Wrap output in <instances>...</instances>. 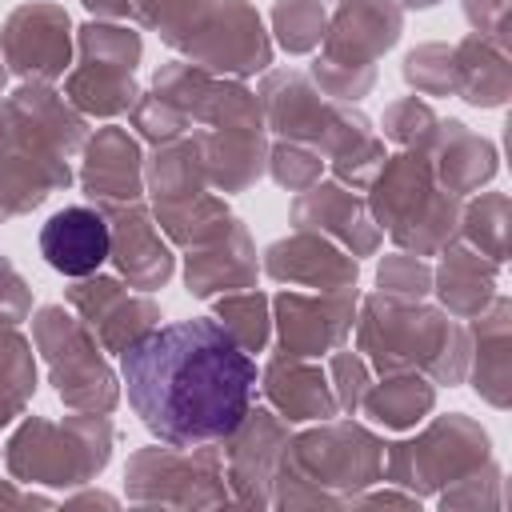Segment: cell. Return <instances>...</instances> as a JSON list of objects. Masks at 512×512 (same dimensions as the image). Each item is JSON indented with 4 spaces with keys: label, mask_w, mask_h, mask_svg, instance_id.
I'll use <instances>...</instances> for the list:
<instances>
[{
    "label": "cell",
    "mask_w": 512,
    "mask_h": 512,
    "mask_svg": "<svg viewBox=\"0 0 512 512\" xmlns=\"http://www.w3.org/2000/svg\"><path fill=\"white\" fill-rule=\"evenodd\" d=\"M4 80H8V64H4V56H0V92H4Z\"/></svg>",
    "instance_id": "obj_53"
},
{
    "label": "cell",
    "mask_w": 512,
    "mask_h": 512,
    "mask_svg": "<svg viewBox=\"0 0 512 512\" xmlns=\"http://www.w3.org/2000/svg\"><path fill=\"white\" fill-rule=\"evenodd\" d=\"M140 32L128 28V24H116V20H88L76 28V56L80 60H96V64H120V68H132L140 64Z\"/></svg>",
    "instance_id": "obj_39"
},
{
    "label": "cell",
    "mask_w": 512,
    "mask_h": 512,
    "mask_svg": "<svg viewBox=\"0 0 512 512\" xmlns=\"http://www.w3.org/2000/svg\"><path fill=\"white\" fill-rule=\"evenodd\" d=\"M508 220H512V200L504 192H480L460 208V240L472 244L480 256L492 264H504L508 256Z\"/></svg>",
    "instance_id": "obj_35"
},
{
    "label": "cell",
    "mask_w": 512,
    "mask_h": 512,
    "mask_svg": "<svg viewBox=\"0 0 512 512\" xmlns=\"http://www.w3.org/2000/svg\"><path fill=\"white\" fill-rule=\"evenodd\" d=\"M124 484H128L132 504H152V508H220V504H232V492L224 480V456L216 444L136 448L128 456Z\"/></svg>",
    "instance_id": "obj_10"
},
{
    "label": "cell",
    "mask_w": 512,
    "mask_h": 512,
    "mask_svg": "<svg viewBox=\"0 0 512 512\" xmlns=\"http://www.w3.org/2000/svg\"><path fill=\"white\" fill-rule=\"evenodd\" d=\"M80 156V188L92 204H128L144 196V156L128 128H96Z\"/></svg>",
    "instance_id": "obj_23"
},
{
    "label": "cell",
    "mask_w": 512,
    "mask_h": 512,
    "mask_svg": "<svg viewBox=\"0 0 512 512\" xmlns=\"http://www.w3.org/2000/svg\"><path fill=\"white\" fill-rule=\"evenodd\" d=\"M272 36L288 56L316 52L328 28V8L324 0H276L272 4Z\"/></svg>",
    "instance_id": "obj_38"
},
{
    "label": "cell",
    "mask_w": 512,
    "mask_h": 512,
    "mask_svg": "<svg viewBox=\"0 0 512 512\" xmlns=\"http://www.w3.org/2000/svg\"><path fill=\"white\" fill-rule=\"evenodd\" d=\"M184 252H188L184 256V284L192 296L208 300V296L256 288V276H260L256 244L248 236V224H240L236 216L220 232H212L208 240H200Z\"/></svg>",
    "instance_id": "obj_21"
},
{
    "label": "cell",
    "mask_w": 512,
    "mask_h": 512,
    "mask_svg": "<svg viewBox=\"0 0 512 512\" xmlns=\"http://www.w3.org/2000/svg\"><path fill=\"white\" fill-rule=\"evenodd\" d=\"M120 380L140 424L172 448L224 444L256 400V360L216 316L156 324L120 352Z\"/></svg>",
    "instance_id": "obj_1"
},
{
    "label": "cell",
    "mask_w": 512,
    "mask_h": 512,
    "mask_svg": "<svg viewBox=\"0 0 512 512\" xmlns=\"http://www.w3.org/2000/svg\"><path fill=\"white\" fill-rule=\"evenodd\" d=\"M328 380H332V392H336L340 412H356L364 388L372 384V368H368V360L360 352H352V348L340 344L336 352H328Z\"/></svg>",
    "instance_id": "obj_46"
},
{
    "label": "cell",
    "mask_w": 512,
    "mask_h": 512,
    "mask_svg": "<svg viewBox=\"0 0 512 512\" xmlns=\"http://www.w3.org/2000/svg\"><path fill=\"white\" fill-rule=\"evenodd\" d=\"M356 304L360 292L344 288V292H296L284 288L272 296V324L280 336V352L288 356H328L336 352L356 324Z\"/></svg>",
    "instance_id": "obj_15"
},
{
    "label": "cell",
    "mask_w": 512,
    "mask_h": 512,
    "mask_svg": "<svg viewBox=\"0 0 512 512\" xmlns=\"http://www.w3.org/2000/svg\"><path fill=\"white\" fill-rule=\"evenodd\" d=\"M260 272L276 284H300V288H316V292H344V288H356L360 260L352 252H344L340 244H332L328 236L296 228L292 236L272 240L264 248Z\"/></svg>",
    "instance_id": "obj_20"
},
{
    "label": "cell",
    "mask_w": 512,
    "mask_h": 512,
    "mask_svg": "<svg viewBox=\"0 0 512 512\" xmlns=\"http://www.w3.org/2000/svg\"><path fill=\"white\" fill-rule=\"evenodd\" d=\"M112 436L108 412H72L64 420L28 416L4 444V468L16 484L76 488L104 472Z\"/></svg>",
    "instance_id": "obj_5"
},
{
    "label": "cell",
    "mask_w": 512,
    "mask_h": 512,
    "mask_svg": "<svg viewBox=\"0 0 512 512\" xmlns=\"http://www.w3.org/2000/svg\"><path fill=\"white\" fill-rule=\"evenodd\" d=\"M52 500L44 496H32V492H20L16 480H4L0 484V508H48Z\"/></svg>",
    "instance_id": "obj_49"
},
{
    "label": "cell",
    "mask_w": 512,
    "mask_h": 512,
    "mask_svg": "<svg viewBox=\"0 0 512 512\" xmlns=\"http://www.w3.org/2000/svg\"><path fill=\"white\" fill-rule=\"evenodd\" d=\"M284 468L344 508L356 492L384 480V440L356 420H316V428L288 440Z\"/></svg>",
    "instance_id": "obj_8"
},
{
    "label": "cell",
    "mask_w": 512,
    "mask_h": 512,
    "mask_svg": "<svg viewBox=\"0 0 512 512\" xmlns=\"http://www.w3.org/2000/svg\"><path fill=\"white\" fill-rule=\"evenodd\" d=\"M68 308L92 328V336L100 340L104 352H124L128 344H136L144 332H152L160 324V304L148 292H136L132 284H124L120 276H84L64 292Z\"/></svg>",
    "instance_id": "obj_17"
},
{
    "label": "cell",
    "mask_w": 512,
    "mask_h": 512,
    "mask_svg": "<svg viewBox=\"0 0 512 512\" xmlns=\"http://www.w3.org/2000/svg\"><path fill=\"white\" fill-rule=\"evenodd\" d=\"M32 316V288L12 268V260L0 256V328H16Z\"/></svg>",
    "instance_id": "obj_47"
},
{
    "label": "cell",
    "mask_w": 512,
    "mask_h": 512,
    "mask_svg": "<svg viewBox=\"0 0 512 512\" xmlns=\"http://www.w3.org/2000/svg\"><path fill=\"white\" fill-rule=\"evenodd\" d=\"M176 52L228 80H244L256 72H268L272 64V36L264 32V16L248 0H212L200 20L188 28V36L176 44Z\"/></svg>",
    "instance_id": "obj_11"
},
{
    "label": "cell",
    "mask_w": 512,
    "mask_h": 512,
    "mask_svg": "<svg viewBox=\"0 0 512 512\" xmlns=\"http://www.w3.org/2000/svg\"><path fill=\"white\" fill-rule=\"evenodd\" d=\"M152 92L164 96L188 124L216 128V124H264L260 96L244 88V80L212 76L188 60L160 64L152 76Z\"/></svg>",
    "instance_id": "obj_14"
},
{
    "label": "cell",
    "mask_w": 512,
    "mask_h": 512,
    "mask_svg": "<svg viewBox=\"0 0 512 512\" xmlns=\"http://www.w3.org/2000/svg\"><path fill=\"white\" fill-rule=\"evenodd\" d=\"M72 184V168L56 156L28 120L0 96V224L40 208L52 192Z\"/></svg>",
    "instance_id": "obj_12"
},
{
    "label": "cell",
    "mask_w": 512,
    "mask_h": 512,
    "mask_svg": "<svg viewBox=\"0 0 512 512\" xmlns=\"http://www.w3.org/2000/svg\"><path fill=\"white\" fill-rule=\"evenodd\" d=\"M200 168L208 188L216 192H244L268 168V128L264 124H216L192 132Z\"/></svg>",
    "instance_id": "obj_22"
},
{
    "label": "cell",
    "mask_w": 512,
    "mask_h": 512,
    "mask_svg": "<svg viewBox=\"0 0 512 512\" xmlns=\"http://www.w3.org/2000/svg\"><path fill=\"white\" fill-rule=\"evenodd\" d=\"M404 32V8L396 0H336L328 16L320 56L312 60V84L332 100H360L376 84V60L396 48Z\"/></svg>",
    "instance_id": "obj_6"
},
{
    "label": "cell",
    "mask_w": 512,
    "mask_h": 512,
    "mask_svg": "<svg viewBox=\"0 0 512 512\" xmlns=\"http://www.w3.org/2000/svg\"><path fill=\"white\" fill-rule=\"evenodd\" d=\"M96 20H124L132 16V0H80Z\"/></svg>",
    "instance_id": "obj_50"
},
{
    "label": "cell",
    "mask_w": 512,
    "mask_h": 512,
    "mask_svg": "<svg viewBox=\"0 0 512 512\" xmlns=\"http://www.w3.org/2000/svg\"><path fill=\"white\" fill-rule=\"evenodd\" d=\"M36 392V356L16 328H0V428L24 416Z\"/></svg>",
    "instance_id": "obj_36"
},
{
    "label": "cell",
    "mask_w": 512,
    "mask_h": 512,
    "mask_svg": "<svg viewBox=\"0 0 512 512\" xmlns=\"http://www.w3.org/2000/svg\"><path fill=\"white\" fill-rule=\"evenodd\" d=\"M132 128L148 140V144H168V140H180L192 124L164 100V96H156V92H140L136 96V104H132Z\"/></svg>",
    "instance_id": "obj_44"
},
{
    "label": "cell",
    "mask_w": 512,
    "mask_h": 512,
    "mask_svg": "<svg viewBox=\"0 0 512 512\" xmlns=\"http://www.w3.org/2000/svg\"><path fill=\"white\" fill-rule=\"evenodd\" d=\"M12 108L28 120V128L64 160H72L88 140V116H80L52 84H20L12 96Z\"/></svg>",
    "instance_id": "obj_31"
},
{
    "label": "cell",
    "mask_w": 512,
    "mask_h": 512,
    "mask_svg": "<svg viewBox=\"0 0 512 512\" xmlns=\"http://www.w3.org/2000/svg\"><path fill=\"white\" fill-rule=\"evenodd\" d=\"M456 52V96H464L472 108H504L512 96V64L508 48H496L492 40L468 32L452 44Z\"/></svg>",
    "instance_id": "obj_29"
},
{
    "label": "cell",
    "mask_w": 512,
    "mask_h": 512,
    "mask_svg": "<svg viewBox=\"0 0 512 512\" xmlns=\"http://www.w3.org/2000/svg\"><path fill=\"white\" fill-rule=\"evenodd\" d=\"M376 288L392 300H424L432 292V268L424 264V256L392 252L376 268Z\"/></svg>",
    "instance_id": "obj_43"
},
{
    "label": "cell",
    "mask_w": 512,
    "mask_h": 512,
    "mask_svg": "<svg viewBox=\"0 0 512 512\" xmlns=\"http://www.w3.org/2000/svg\"><path fill=\"white\" fill-rule=\"evenodd\" d=\"M0 56L20 84H52L72 68V16L52 0H28L0 24Z\"/></svg>",
    "instance_id": "obj_13"
},
{
    "label": "cell",
    "mask_w": 512,
    "mask_h": 512,
    "mask_svg": "<svg viewBox=\"0 0 512 512\" xmlns=\"http://www.w3.org/2000/svg\"><path fill=\"white\" fill-rule=\"evenodd\" d=\"M368 212L380 224V232L392 236L400 252L412 256H436L460 236V196L436 184L428 152L400 148L396 156H384L372 184L364 188Z\"/></svg>",
    "instance_id": "obj_4"
},
{
    "label": "cell",
    "mask_w": 512,
    "mask_h": 512,
    "mask_svg": "<svg viewBox=\"0 0 512 512\" xmlns=\"http://www.w3.org/2000/svg\"><path fill=\"white\" fill-rule=\"evenodd\" d=\"M428 164L440 188H448L452 196H464V192H480L496 176L500 156H496V144L472 132L464 120H440L428 144Z\"/></svg>",
    "instance_id": "obj_27"
},
{
    "label": "cell",
    "mask_w": 512,
    "mask_h": 512,
    "mask_svg": "<svg viewBox=\"0 0 512 512\" xmlns=\"http://www.w3.org/2000/svg\"><path fill=\"white\" fill-rule=\"evenodd\" d=\"M360 408L376 424L404 432V428H416L436 408V384L424 372H384L380 384L364 388Z\"/></svg>",
    "instance_id": "obj_32"
},
{
    "label": "cell",
    "mask_w": 512,
    "mask_h": 512,
    "mask_svg": "<svg viewBox=\"0 0 512 512\" xmlns=\"http://www.w3.org/2000/svg\"><path fill=\"white\" fill-rule=\"evenodd\" d=\"M356 352L380 376L424 372L432 384L456 388L468 380L472 332L444 308L372 292L356 304Z\"/></svg>",
    "instance_id": "obj_3"
},
{
    "label": "cell",
    "mask_w": 512,
    "mask_h": 512,
    "mask_svg": "<svg viewBox=\"0 0 512 512\" xmlns=\"http://www.w3.org/2000/svg\"><path fill=\"white\" fill-rule=\"evenodd\" d=\"M464 20L476 36L508 48V0H464Z\"/></svg>",
    "instance_id": "obj_48"
},
{
    "label": "cell",
    "mask_w": 512,
    "mask_h": 512,
    "mask_svg": "<svg viewBox=\"0 0 512 512\" xmlns=\"http://www.w3.org/2000/svg\"><path fill=\"white\" fill-rule=\"evenodd\" d=\"M32 348L40 352L48 380L64 408L72 412H112L120 404V384L104 360L92 328L64 304H44L32 316Z\"/></svg>",
    "instance_id": "obj_7"
},
{
    "label": "cell",
    "mask_w": 512,
    "mask_h": 512,
    "mask_svg": "<svg viewBox=\"0 0 512 512\" xmlns=\"http://www.w3.org/2000/svg\"><path fill=\"white\" fill-rule=\"evenodd\" d=\"M484 460H492L488 432L472 416L448 412V416H436L416 440L384 444V480H392L396 488L420 500V496L444 492L460 476L476 472Z\"/></svg>",
    "instance_id": "obj_9"
},
{
    "label": "cell",
    "mask_w": 512,
    "mask_h": 512,
    "mask_svg": "<svg viewBox=\"0 0 512 512\" xmlns=\"http://www.w3.org/2000/svg\"><path fill=\"white\" fill-rule=\"evenodd\" d=\"M436 256H440V264L432 268V292L440 296L444 312L456 316V320H476L492 304V296H496L500 264L480 256L460 236L448 248H440Z\"/></svg>",
    "instance_id": "obj_28"
},
{
    "label": "cell",
    "mask_w": 512,
    "mask_h": 512,
    "mask_svg": "<svg viewBox=\"0 0 512 512\" xmlns=\"http://www.w3.org/2000/svg\"><path fill=\"white\" fill-rule=\"evenodd\" d=\"M256 388L264 392L268 408H272L276 416H284L288 424H316V420H332V416L340 412L328 372H324L320 364L304 360V356L276 352V356L264 364Z\"/></svg>",
    "instance_id": "obj_25"
},
{
    "label": "cell",
    "mask_w": 512,
    "mask_h": 512,
    "mask_svg": "<svg viewBox=\"0 0 512 512\" xmlns=\"http://www.w3.org/2000/svg\"><path fill=\"white\" fill-rule=\"evenodd\" d=\"M292 228L320 232L332 244H340L344 252H352L356 260L360 256H376V248L384 240L380 224L368 212V200L356 188L340 184V180H316L312 188L296 192V200H292Z\"/></svg>",
    "instance_id": "obj_19"
},
{
    "label": "cell",
    "mask_w": 512,
    "mask_h": 512,
    "mask_svg": "<svg viewBox=\"0 0 512 512\" xmlns=\"http://www.w3.org/2000/svg\"><path fill=\"white\" fill-rule=\"evenodd\" d=\"M440 504L444 508H500L504 504V492H500V464L496 460H484L476 472L460 476L456 484H448L440 492Z\"/></svg>",
    "instance_id": "obj_45"
},
{
    "label": "cell",
    "mask_w": 512,
    "mask_h": 512,
    "mask_svg": "<svg viewBox=\"0 0 512 512\" xmlns=\"http://www.w3.org/2000/svg\"><path fill=\"white\" fill-rule=\"evenodd\" d=\"M436 124H440V116L432 112V104L424 96H400L380 116L384 140H392L396 148H416V152H428Z\"/></svg>",
    "instance_id": "obj_41"
},
{
    "label": "cell",
    "mask_w": 512,
    "mask_h": 512,
    "mask_svg": "<svg viewBox=\"0 0 512 512\" xmlns=\"http://www.w3.org/2000/svg\"><path fill=\"white\" fill-rule=\"evenodd\" d=\"M136 96H140V88H136L132 68L96 64V60H76V64L64 72V100H68L80 116H100V120L124 116V112H132Z\"/></svg>",
    "instance_id": "obj_30"
},
{
    "label": "cell",
    "mask_w": 512,
    "mask_h": 512,
    "mask_svg": "<svg viewBox=\"0 0 512 512\" xmlns=\"http://www.w3.org/2000/svg\"><path fill=\"white\" fill-rule=\"evenodd\" d=\"M108 248H112L108 220L96 204H68L52 212L48 224L40 228V256L48 260V268H56L68 280H84L100 272Z\"/></svg>",
    "instance_id": "obj_24"
},
{
    "label": "cell",
    "mask_w": 512,
    "mask_h": 512,
    "mask_svg": "<svg viewBox=\"0 0 512 512\" xmlns=\"http://www.w3.org/2000/svg\"><path fill=\"white\" fill-rule=\"evenodd\" d=\"M256 96L268 132L316 148L340 184L356 192L372 184L376 168L384 164V140L372 132V120L360 108L324 96L308 72L292 68L264 72Z\"/></svg>",
    "instance_id": "obj_2"
},
{
    "label": "cell",
    "mask_w": 512,
    "mask_h": 512,
    "mask_svg": "<svg viewBox=\"0 0 512 512\" xmlns=\"http://www.w3.org/2000/svg\"><path fill=\"white\" fill-rule=\"evenodd\" d=\"M68 504H104V508H112V504H116V496H104V492H88V496H76V500H68Z\"/></svg>",
    "instance_id": "obj_51"
},
{
    "label": "cell",
    "mask_w": 512,
    "mask_h": 512,
    "mask_svg": "<svg viewBox=\"0 0 512 512\" xmlns=\"http://www.w3.org/2000/svg\"><path fill=\"white\" fill-rule=\"evenodd\" d=\"M108 220V236H112V248H108V260L116 268V276L124 284H132L136 292H156L172 280L176 272V256L168 248V240L160 236L152 212L140 204V200H128V204H96Z\"/></svg>",
    "instance_id": "obj_18"
},
{
    "label": "cell",
    "mask_w": 512,
    "mask_h": 512,
    "mask_svg": "<svg viewBox=\"0 0 512 512\" xmlns=\"http://www.w3.org/2000/svg\"><path fill=\"white\" fill-rule=\"evenodd\" d=\"M216 320L224 324V332L244 352H264L268 348V336H272V300L260 288L224 292L216 300Z\"/></svg>",
    "instance_id": "obj_37"
},
{
    "label": "cell",
    "mask_w": 512,
    "mask_h": 512,
    "mask_svg": "<svg viewBox=\"0 0 512 512\" xmlns=\"http://www.w3.org/2000/svg\"><path fill=\"white\" fill-rule=\"evenodd\" d=\"M280 188L288 192H304L312 188L320 176H324V156L308 144H296V140H276L268 144V168H264Z\"/></svg>",
    "instance_id": "obj_42"
},
{
    "label": "cell",
    "mask_w": 512,
    "mask_h": 512,
    "mask_svg": "<svg viewBox=\"0 0 512 512\" xmlns=\"http://www.w3.org/2000/svg\"><path fill=\"white\" fill-rule=\"evenodd\" d=\"M400 8H432V4H440V0H396Z\"/></svg>",
    "instance_id": "obj_52"
},
{
    "label": "cell",
    "mask_w": 512,
    "mask_h": 512,
    "mask_svg": "<svg viewBox=\"0 0 512 512\" xmlns=\"http://www.w3.org/2000/svg\"><path fill=\"white\" fill-rule=\"evenodd\" d=\"M292 440V424L272 408H248V416L224 436V480L236 504L268 508L272 480Z\"/></svg>",
    "instance_id": "obj_16"
},
{
    "label": "cell",
    "mask_w": 512,
    "mask_h": 512,
    "mask_svg": "<svg viewBox=\"0 0 512 512\" xmlns=\"http://www.w3.org/2000/svg\"><path fill=\"white\" fill-rule=\"evenodd\" d=\"M404 80L416 96H456V52L452 44H416L404 56Z\"/></svg>",
    "instance_id": "obj_40"
},
{
    "label": "cell",
    "mask_w": 512,
    "mask_h": 512,
    "mask_svg": "<svg viewBox=\"0 0 512 512\" xmlns=\"http://www.w3.org/2000/svg\"><path fill=\"white\" fill-rule=\"evenodd\" d=\"M472 356L468 376L484 404L508 408L512 404V304L508 296H492V304L472 320Z\"/></svg>",
    "instance_id": "obj_26"
},
{
    "label": "cell",
    "mask_w": 512,
    "mask_h": 512,
    "mask_svg": "<svg viewBox=\"0 0 512 512\" xmlns=\"http://www.w3.org/2000/svg\"><path fill=\"white\" fill-rule=\"evenodd\" d=\"M152 220H156V228H160L172 244L192 248V244L208 240L212 232H220V228L232 220V212H228V200H224V196L200 192V196L180 200V204H156V208H152Z\"/></svg>",
    "instance_id": "obj_34"
},
{
    "label": "cell",
    "mask_w": 512,
    "mask_h": 512,
    "mask_svg": "<svg viewBox=\"0 0 512 512\" xmlns=\"http://www.w3.org/2000/svg\"><path fill=\"white\" fill-rule=\"evenodd\" d=\"M152 148L156 152L144 160V192L152 196V208L156 204H180V200L208 192V180H204V168H200L192 140L180 136V140L152 144Z\"/></svg>",
    "instance_id": "obj_33"
}]
</instances>
